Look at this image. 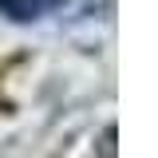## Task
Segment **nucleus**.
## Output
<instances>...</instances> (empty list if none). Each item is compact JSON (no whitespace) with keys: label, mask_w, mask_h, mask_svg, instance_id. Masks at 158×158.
Wrapping results in <instances>:
<instances>
[{"label":"nucleus","mask_w":158,"mask_h":158,"mask_svg":"<svg viewBox=\"0 0 158 158\" xmlns=\"http://www.w3.org/2000/svg\"><path fill=\"white\" fill-rule=\"evenodd\" d=\"M48 0H0V16L16 20V24H32V20L44 16Z\"/></svg>","instance_id":"f257e3e1"}]
</instances>
